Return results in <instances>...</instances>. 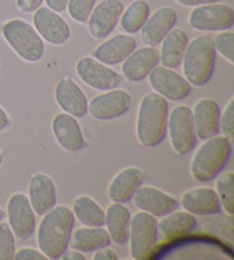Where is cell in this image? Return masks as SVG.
<instances>
[{"instance_id": "cb8c5ba5", "label": "cell", "mask_w": 234, "mask_h": 260, "mask_svg": "<svg viewBox=\"0 0 234 260\" xmlns=\"http://www.w3.org/2000/svg\"><path fill=\"white\" fill-rule=\"evenodd\" d=\"M144 181V173L139 168L129 167L116 174L107 188V196L112 203H127Z\"/></svg>"}, {"instance_id": "4fadbf2b", "label": "cell", "mask_w": 234, "mask_h": 260, "mask_svg": "<svg viewBox=\"0 0 234 260\" xmlns=\"http://www.w3.org/2000/svg\"><path fill=\"white\" fill-rule=\"evenodd\" d=\"M33 26L44 42L54 46H62L71 37V29L67 22L60 13L52 11L47 6L39 7L33 12Z\"/></svg>"}, {"instance_id": "836d02e7", "label": "cell", "mask_w": 234, "mask_h": 260, "mask_svg": "<svg viewBox=\"0 0 234 260\" xmlns=\"http://www.w3.org/2000/svg\"><path fill=\"white\" fill-rule=\"evenodd\" d=\"M234 34L232 31H220L214 39L215 51L218 53L220 56H223L225 60L228 61L229 63H234Z\"/></svg>"}, {"instance_id": "f1b7e54d", "label": "cell", "mask_w": 234, "mask_h": 260, "mask_svg": "<svg viewBox=\"0 0 234 260\" xmlns=\"http://www.w3.org/2000/svg\"><path fill=\"white\" fill-rule=\"evenodd\" d=\"M72 213L84 226L101 227L105 223V211L92 197L83 195L72 203Z\"/></svg>"}, {"instance_id": "7402d4cb", "label": "cell", "mask_w": 234, "mask_h": 260, "mask_svg": "<svg viewBox=\"0 0 234 260\" xmlns=\"http://www.w3.org/2000/svg\"><path fill=\"white\" fill-rule=\"evenodd\" d=\"M29 201L33 211L44 216L56 205L57 192L53 179L45 173H35L29 182Z\"/></svg>"}, {"instance_id": "60d3db41", "label": "cell", "mask_w": 234, "mask_h": 260, "mask_svg": "<svg viewBox=\"0 0 234 260\" xmlns=\"http://www.w3.org/2000/svg\"><path fill=\"white\" fill-rule=\"evenodd\" d=\"M61 259L62 260H86V257L83 254V252L71 248V250L66 249L64 251V253L61 255Z\"/></svg>"}, {"instance_id": "3957f363", "label": "cell", "mask_w": 234, "mask_h": 260, "mask_svg": "<svg viewBox=\"0 0 234 260\" xmlns=\"http://www.w3.org/2000/svg\"><path fill=\"white\" fill-rule=\"evenodd\" d=\"M231 140L214 136L206 139L191 160V174L200 182L211 181L223 171L231 157Z\"/></svg>"}, {"instance_id": "484cf974", "label": "cell", "mask_w": 234, "mask_h": 260, "mask_svg": "<svg viewBox=\"0 0 234 260\" xmlns=\"http://www.w3.org/2000/svg\"><path fill=\"white\" fill-rule=\"evenodd\" d=\"M161 218V217H160ZM197 227V219L194 214L185 210H174L165 214L158 221V232L165 239L173 240L184 235L190 234Z\"/></svg>"}, {"instance_id": "d6a6232c", "label": "cell", "mask_w": 234, "mask_h": 260, "mask_svg": "<svg viewBox=\"0 0 234 260\" xmlns=\"http://www.w3.org/2000/svg\"><path fill=\"white\" fill-rule=\"evenodd\" d=\"M16 252L15 236L7 222H0V260H13Z\"/></svg>"}, {"instance_id": "5b68a950", "label": "cell", "mask_w": 234, "mask_h": 260, "mask_svg": "<svg viewBox=\"0 0 234 260\" xmlns=\"http://www.w3.org/2000/svg\"><path fill=\"white\" fill-rule=\"evenodd\" d=\"M2 34L16 55L29 63H35L45 55V43L29 22L12 19L3 25Z\"/></svg>"}, {"instance_id": "8fae6325", "label": "cell", "mask_w": 234, "mask_h": 260, "mask_svg": "<svg viewBox=\"0 0 234 260\" xmlns=\"http://www.w3.org/2000/svg\"><path fill=\"white\" fill-rule=\"evenodd\" d=\"M153 91L166 100L181 101L191 93V84L176 71L164 66H157L147 76Z\"/></svg>"}, {"instance_id": "7a4b0ae2", "label": "cell", "mask_w": 234, "mask_h": 260, "mask_svg": "<svg viewBox=\"0 0 234 260\" xmlns=\"http://www.w3.org/2000/svg\"><path fill=\"white\" fill-rule=\"evenodd\" d=\"M168 102L155 92L145 94L139 102L136 120L137 141L143 147L160 145L167 133Z\"/></svg>"}, {"instance_id": "e575fe53", "label": "cell", "mask_w": 234, "mask_h": 260, "mask_svg": "<svg viewBox=\"0 0 234 260\" xmlns=\"http://www.w3.org/2000/svg\"><path fill=\"white\" fill-rule=\"evenodd\" d=\"M219 129L228 140L234 138V99L231 98L219 116Z\"/></svg>"}, {"instance_id": "e0dca14e", "label": "cell", "mask_w": 234, "mask_h": 260, "mask_svg": "<svg viewBox=\"0 0 234 260\" xmlns=\"http://www.w3.org/2000/svg\"><path fill=\"white\" fill-rule=\"evenodd\" d=\"M160 62L159 51L155 47L145 46L135 51L123 62L121 73L130 83H139L145 79L151 70Z\"/></svg>"}, {"instance_id": "ba28073f", "label": "cell", "mask_w": 234, "mask_h": 260, "mask_svg": "<svg viewBox=\"0 0 234 260\" xmlns=\"http://www.w3.org/2000/svg\"><path fill=\"white\" fill-rule=\"evenodd\" d=\"M188 24L198 31H224L234 24V11L226 4H207L197 6L188 15Z\"/></svg>"}, {"instance_id": "ee69618b", "label": "cell", "mask_w": 234, "mask_h": 260, "mask_svg": "<svg viewBox=\"0 0 234 260\" xmlns=\"http://www.w3.org/2000/svg\"><path fill=\"white\" fill-rule=\"evenodd\" d=\"M3 162H4V152L2 149H0V165L3 164Z\"/></svg>"}, {"instance_id": "f35d334b", "label": "cell", "mask_w": 234, "mask_h": 260, "mask_svg": "<svg viewBox=\"0 0 234 260\" xmlns=\"http://www.w3.org/2000/svg\"><path fill=\"white\" fill-rule=\"evenodd\" d=\"M67 2L69 0H45L46 6L56 13H63L66 11Z\"/></svg>"}, {"instance_id": "d590c367", "label": "cell", "mask_w": 234, "mask_h": 260, "mask_svg": "<svg viewBox=\"0 0 234 260\" xmlns=\"http://www.w3.org/2000/svg\"><path fill=\"white\" fill-rule=\"evenodd\" d=\"M14 259L16 260H47L48 258L42 251L32 248H22L16 251Z\"/></svg>"}, {"instance_id": "4dcf8cb0", "label": "cell", "mask_w": 234, "mask_h": 260, "mask_svg": "<svg viewBox=\"0 0 234 260\" xmlns=\"http://www.w3.org/2000/svg\"><path fill=\"white\" fill-rule=\"evenodd\" d=\"M216 179V192L220 202V206L225 212L232 216L234 213V174L232 171L220 172Z\"/></svg>"}, {"instance_id": "4316f807", "label": "cell", "mask_w": 234, "mask_h": 260, "mask_svg": "<svg viewBox=\"0 0 234 260\" xmlns=\"http://www.w3.org/2000/svg\"><path fill=\"white\" fill-rule=\"evenodd\" d=\"M130 212L123 203H112L105 212V230L109 233L111 241L115 244L123 245L128 242Z\"/></svg>"}, {"instance_id": "7bdbcfd3", "label": "cell", "mask_w": 234, "mask_h": 260, "mask_svg": "<svg viewBox=\"0 0 234 260\" xmlns=\"http://www.w3.org/2000/svg\"><path fill=\"white\" fill-rule=\"evenodd\" d=\"M5 217H6V212H5V210L0 208V222H2V221L4 220V219H5Z\"/></svg>"}, {"instance_id": "f546056e", "label": "cell", "mask_w": 234, "mask_h": 260, "mask_svg": "<svg viewBox=\"0 0 234 260\" xmlns=\"http://www.w3.org/2000/svg\"><path fill=\"white\" fill-rule=\"evenodd\" d=\"M150 15V6L144 0H134L130 5L124 10L120 16V28L126 34L133 35L138 32Z\"/></svg>"}, {"instance_id": "83f0119b", "label": "cell", "mask_w": 234, "mask_h": 260, "mask_svg": "<svg viewBox=\"0 0 234 260\" xmlns=\"http://www.w3.org/2000/svg\"><path fill=\"white\" fill-rule=\"evenodd\" d=\"M111 239L109 233L101 227H91L85 226L76 228L72 231L70 244L72 249H75L80 252H92L102 246L109 245Z\"/></svg>"}, {"instance_id": "d4e9b609", "label": "cell", "mask_w": 234, "mask_h": 260, "mask_svg": "<svg viewBox=\"0 0 234 260\" xmlns=\"http://www.w3.org/2000/svg\"><path fill=\"white\" fill-rule=\"evenodd\" d=\"M160 44L161 51L159 54L161 64L170 69L178 68L182 64L188 44V37L185 31L179 28H173Z\"/></svg>"}, {"instance_id": "9a60e30c", "label": "cell", "mask_w": 234, "mask_h": 260, "mask_svg": "<svg viewBox=\"0 0 234 260\" xmlns=\"http://www.w3.org/2000/svg\"><path fill=\"white\" fill-rule=\"evenodd\" d=\"M132 200L137 209L154 217H163L178 206V201L174 196L152 186H139Z\"/></svg>"}, {"instance_id": "2e32d148", "label": "cell", "mask_w": 234, "mask_h": 260, "mask_svg": "<svg viewBox=\"0 0 234 260\" xmlns=\"http://www.w3.org/2000/svg\"><path fill=\"white\" fill-rule=\"evenodd\" d=\"M177 22V13L173 7L164 6L148 15L142 26L141 39L146 46L155 47L163 42L170 30Z\"/></svg>"}, {"instance_id": "8d00e7d4", "label": "cell", "mask_w": 234, "mask_h": 260, "mask_svg": "<svg viewBox=\"0 0 234 260\" xmlns=\"http://www.w3.org/2000/svg\"><path fill=\"white\" fill-rule=\"evenodd\" d=\"M45 0H16V7L24 14H30L43 6Z\"/></svg>"}, {"instance_id": "52a82bcc", "label": "cell", "mask_w": 234, "mask_h": 260, "mask_svg": "<svg viewBox=\"0 0 234 260\" xmlns=\"http://www.w3.org/2000/svg\"><path fill=\"white\" fill-rule=\"evenodd\" d=\"M167 131L173 150L178 155H186L194 148L197 136L192 110L185 105L174 107L168 115Z\"/></svg>"}, {"instance_id": "74e56055", "label": "cell", "mask_w": 234, "mask_h": 260, "mask_svg": "<svg viewBox=\"0 0 234 260\" xmlns=\"http://www.w3.org/2000/svg\"><path fill=\"white\" fill-rule=\"evenodd\" d=\"M94 260H116L118 255H116L115 251L112 250L109 246H102V248L95 250V253L93 255Z\"/></svg>"}, {"instance_id": "ab89813d", "label": "cell", "mask_w": 234, "mask_h": 260, "mask_svg": "<svg viewBox=\"0 0 234 260\" xmlns=\"http://www.w3.org/2000/svg\"><path fill=\"white\" fill-rule=\"evenodd\" d=\"M178 5L185 7H197L201 5H207V4L217 3L218 0H175Z\"/></svg>"}, {"instance_id": "6da1fadb", "label": "cell", "mask_w": 234, "mask_h": 260, "mask_svg": "<svg viewBox=\"0 0 234 260\" xmlns=\"http://www.w3.org/2000/svg\"><path fill=\"white\" fill-rule=\"evenodd\" d=\"M74 216L66 205H55L44 214L37 232L39 250L52 259H60L70 244Z\"/></svg>"}, {"instance_id": "b9f144b4", "label": "cell", "mask_w": 234, "mask_h": 260, "mask_svg": "<svg viewBox=\"0 0 234 260\" xmlns=\"http://www.w3.org/2000/svg\"><path fill=\"white\" fill-rule=\"evenodd\" d=\"M10 126V117H8L5 109L0 106V132Z\"/></svg>"}, {"instance_id": "8992f818", "label": "cell", "mask_w": 234, "mask_h": 260, "mask_svg": "<svg viewBox=\"0 0 234 260\" xmlns=\"http://www.w3.org/2000/svg\"><path fill=\"white\" fill-rule=\"evenodd\" d=\"M158 240V221L154 216L139 210L130 218L129 250L133 259L150 257Z\"/></svg>"}, {"instance_id": "1f68e13d", "label": "cell", "mask_w": 234, "mask_h": 260, "mask_svg": "<svg viewBox=\"0 0 234 260\" xmlns=\"http://www.w3.org/2000/svg\"><path fill=\"white\" fill-rule=\"evenodd\" d=\"M97 0H69L67 2V13L76 23H87V20Z\"/></svg>"}, {"instance_id": "5bb4252c", "label": "cell", "mask_w": 234, "mask_h": 260, "mask_svg": "<svg viewBox=\"0 0 234 260\" xmlns=\"http://www.w3.org/2000/svg\"><path fill=\"white\" fill-rule=\"evenodd\" d=\"M125 10L121 0H102L95 5L87 20L88 31L95 39H104L119 23Z\"/></svg>"}, {"instance_id": "30bf717a", "label": "cell", "mask_w": 234, "mask_h": 260, "mask_svg": "<svg viewBox=\"0 0 234 260\" xmlns=\"http://www.w3.org/2000/svg\"><path fill=\"white\" fill-rule=\"evenodd\" d=\"M7 220L15 239L28 240L35 230V213L29 201L28 195L23 192L13 194L7 203Z\"/></svg>"}, {"instance_id": "603a6c76", "label": "cell", "mask_w": 234, "mask_h": 260, "mask_svg": "<svg viewBox=\"0 0 234 260\" xmlns=\"http://www.w3.org/2000/svg\"><path fill=\"white\" fill-rule=\"evenodd\" d=\"M181 205L194 216H211L222 209L217 192L209 187H197L185 191L181 197Z\"/></svg>"}, {"instance_id": "d6986e66", "label": "cell", "mask_w": 234, "mask_h": 260, "mask_svg": "<svg viewBox=\"0 0 234 260\" xmlns=\"http://www.w3.org/2000/svg\"><path fill=\"white\" fill-rule=\"evenodd\" d=\"M56 142L65 151L76 152L85 147V139L78 119L66 113L57 114L52 123Z\"/></svg>"}, {"instance_id": "ffe728a7", "label": "cell", "mask_w": 234, "mask_h": 260, "mask_svg": "<svg viewBox=\"0 0 234 260\" xmlns=\"http://www.w3.org/2000/svg\"><path fill=\"white\" fill-rule=\"evenodd\" d=\"M219 107L213 99L204 98L197 101L192 109L197 138L204 141L217 136L219 132Z\"/></svg>"}, {"instance_id": "9c48e42d", "label": "cell", "mask_w": 234, "mask_h": 260, "mask_svg": "<svg viewBox=\"0 0 234 260\" xmlns=\"http://www.w3.org/2000/svg\"><path fill=\"white\" fill-rule=\"evenodd\" d=\"M75 73L84 84L102 92L116 88L123 80L121 75L110 66L102 63L95 57L91 56H85L78 60L75 64Z\"/></svg>"}, {"instance_id": "44dd1931", "label": "cell", "mask_w": 234, "mask_h": 260, "mask_svg": "<svg viewBox=\"0 0 234 260\" xmlns=\"http://www.w3.org/2000/svg\"><path fill=\"white\" fill-rule=\"evenodd\" d=\"M136 48L137 43L133 36L118 34L98 45L94 57L106 66H115L124 62Z\"/></svg>"}, {"instance_id": "277c9868", "label": "cell", "mask_w": 234, "mask_h": 260, "mask_svg": "<svg viewBox=\"0 0 234 260\" xmlns=\"http://www.w3.org/2000/svg\"><path fill=\"white\" fill-rule=\"evenodd\" d=\"M216 63L214 39L210 36H198L187 44L183 56L184 77L193 86H204L213 77Z\"/></svg>"}, {"instance_id": "7c38bea8", "label": "cell", "mask_w": 234, "mask_h": 260, "mask_svg": "<svg viewBox=\"0 0 234 260\" xmlns=\"http://www.w3.org/2000/svg\"><path fill=\"white\" fill-rule=\"evenodd\" d=\"M132 106V96L125 89L113 88L94 96L88 103V113L97 120L121 117Z\"/></svg>"}, {"instance_id": "ac0fdd59", "label": "cell", "mask_w": 234, "mask_h": 260, "mask_svg": "<svg viewBox=\"0 0 234 260\" xmlns=\"http://www.w3.org/2000/svg\"><path fill=\"white\" fill-rule=\"evenodd\" d=\"M55 100L64 113L75 118H83L88 113V100L83 89L73 79L63 78L55 86Z\"/></svg>"}]
</instances>
